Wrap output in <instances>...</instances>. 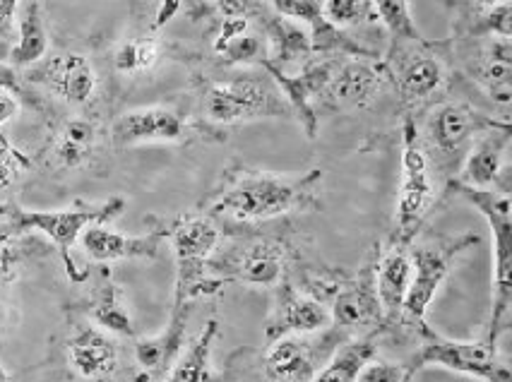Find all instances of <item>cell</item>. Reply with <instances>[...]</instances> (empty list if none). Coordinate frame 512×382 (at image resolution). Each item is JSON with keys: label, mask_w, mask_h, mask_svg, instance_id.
Masks as SVG:
<instances>
[{"label": "cell", "mask_w": 512, "mask_h": 382, "mask_svg": "<svg viewBox=\"0 0 512 382\" xmlns=\"http://www.w3.org/2000/svg\"><path fill=\"white\" fill-rule=\"evenodd\" d=\"M323 185V171L311 169L301 176L231 166L224 173L222 185L212 193L207 210L214 217L234 222H270L291 212H311L320 205L318 190Z\"/></svg>", "instance_id": "cell-1"}, {"label": "cell", "mask_w": 512, "mask_h": 382, "mask_svg": "<svg viewBox=\"0 0 512 382\" xmlns=\"http://www.w3.org/2000/svg\"><path fill=\"white\" fill-rule=\"evenodd\" d=\"M448 190L467 200L481 212L488 222L493 236V303L491 318L486 322L484 339L498 344V339L510 330L512 320V217H510V193L493 188H469L460 181H450Z\"/></svg>", "instance_id": "cell-2"}, {"label": "cell", "mask_w": 512, "mask_h": 382, "mask_svg": "<svg viewBox=\"0 0 512 382\" xmlns=\"http://www.w3.org/2000/svg\"><path fill=\"white\" fill-rule=\"evenodd\" d=\"M503 121H508V118L498 121V118L474 109L467 101L448 99L428 109L424 125L419 128V123H416V130H419V140L428 164L443 176H452V173L460 171L462 161L467 157L469 147L476 142V137L496 128Z\"/></svg>", "instance_id": "cell-3"}, {"label": "cell", "mask_w": 512, "mask_h": 382, "mask_svg": "<svg viewBox=\"0 0 512 382\" xmlns=\"http://www.w3.org/2000/svg\"><path fill=\"white\" fill-rule=\"evenodd\" d=\"M452 41L390 39L388 56L380 61L385 80L395 87L402 104L419 106L436 97L450 77Z\"/></svg>", "instance_id": "cell-4"}, {"label": "cell", "mask_w": 512, "mask_h": 382, "mask_svg": "<svg viewBox=\"0 0 512 382\" xmlns=\"http://www.w3.org/2000/svg\"><path fill=\"white\" fill-rule=\"evenodd\" d=\"M125 210L123 198H111L99 205H75L68 210H22V207H3L0 210V238H17L29 231H39L51 238L58 246V253L65 260L68 274L73 279H82L75 270V262L70 258V248L80 241L82 231L92 224H104L118 217Z\"/></svg>", "instance_id": "cell-5"}, {"label": "cell", "mask_w": 512, "mask_h": 382, "mask_svg": "<svg viewBox=\"0 0 512 382\" xmlns=\"http://www.w3.org/2000/svg\"><path fill=\"white\" fill-rule=\"evenodd\" d=\"M479 243L476 234L460 236H428L409 243V260H412V282H409L407 298H404L400 322L407 330H421L426 325V310L436 298L440 284L448 279L455 267V260L464 250Z\"/></svg>", "instance_id": "cell-6"}, {"label": "cell", "mask_w": 512, "mask_h": 382, "mask_svg": "<svg viewBox=\"0 0 512 382\" xmlns=\"http://www.w3.org/2000/svg\"><path fill=\"white\" fill-rule=\"evenodd\" d=\"M176 253L174 306H190L195 298L217 294L224 282L210 274V258L219 246V229L210 214H188L169 231Z\"/></svg>", "instance_id": "cell-7"}, {"label": "cell", "mask_w": 512, "mask_h": 382, "mask_svg": "<svg viewBox=\"0 0 512 382\" xmlns=\"http://www.w3.org/2000/svg\"><path fill=\"white\" fill-rule=\"evenodd\" d=\"M202 109L210 123L234 125L260 118H291L287 99L272 77H234L224 82H207L202 89Z\"/></svg>", "instance_id": "cell-8"}, {"label": "cell", "mask_w": 512, "mask_h": 382, "mask_svg": "<svg viewBox=\"0 0 512 382\" xmlns=\"http://www.w3.org/2000/svg\"><path fill=\"white\" fill-rule=\"evenodd\" d=\"M419 337V351L409 363H404L409 375L428 366H440L455 370V373L469 375V378L484 382H512L508 358L500 356L498 344L486 342H455V339L440 337L431 327L424 325L414 332Z\"/></svg>", "instance_id": "cell-9"}, {"label": "cell", "mask_w": 512, "mask_h": 382, "mask_svg": "<svg viewBox=\"0 0 512 382\" xmlns=\"http://www.w3.org/2000/svg\"><path fill=\"white\" fill-rule=\"evenodd\" d=\"M436 190L431 181V164H428L424 147H421L419 130L414 116H404L402 121V178L400 198L395 212V234L392 243L409 246L421 234L428 212H431Z\"/></svg>", "instance_id": "cell-10"}, {"label": "cell", "mask_w": 512, "mask_h": 382, "mask_svg": "<svg viewBox=\"0 0 512 382\" xmlns=\"http://www.w3.org/2000/svg\"><path fill=\"white\" fill-rule=\"evenodd\" d=\"M289 265V250L279 241L255 238L226 250H214L210 258V274L224 284L272 286L284 282Z\"/></svg>", "instance_id": "cell-11"}, {"label": "cell", "mask_w": 512, "mask_h": 382, "mask_svg": "<svg viewBox=\"0 0 512 382\" xmlns=\"http://www.w3.org/2000/svg\"><path fill=\"white\" fill-rule=\"evenodd\" d=\"M339 342H347V334L339 332L337 327H332L323 337L284 334L272 339L263 358L265 378L270 382H311L339 349Z\"/></svg>", "instance_id": "cell-12"}, {"label": "cell", "mask_w": 512, "mask_h": 382, "mask_svg": "<svg viewBox=\"0 0 512 382\" xmlns=\"http://www.w3.org/2000/svg\"><path fill=\"white\" fill-rule=\"evenodd\" d=\"M378 250H373L371 258L363 262L359 274L344 279L337 294L332 296L330 325L347 334V337L359 330H380V325L385 322L378 289H375V260H378Z\"/></svg>", "instance_id": "cell-13"}, {"label": "cell", "mask_w": 512, "mask_h": 382, "mask_svg": "<svg viewBox=\"0 0 512 382\" xmlns=\"http://www.w3.org/2000/svg\"><path fill=\"white\" fill-rule=\"evenodd\" d=\"M388 85L378 58L339 56L320 101L332 111H359L371 106Z\"/></svg>", "instance_id": "cell-14"}, {"label": "cell", "mask_w": 512, "mask_h": 382, "mask_svg": "<svg viewBox=\"0 0 512 382\" xmlns=\"http://www.w3.org/2000/svg\"><path fill=\"white\" fill-rule=\"evenodd\" d=\"M339 56H325L318 61H308L301 68V73H287V70H279L275 65L263 63L267 75L275 80V85L282 92V97L287 99L291 113L299 118V123L306 130V135L315 137L318 133V111H315V101L323 97L327 82H330L332 70H335Z\"/></svg>", "instance_id": "cell-15"}, {"label": "cell", "mask_w": 512, "mask_h": 382, "mask_svg": "<svg viewBox=\"0 0 512 382\" xmlns=\"http://www.w3.org/2000/svg\"><path fill=\"white\" fill-rule=\"evenodd\" d=\"M275 291V308L265 322V334L270 342L284 334H315L330 327V308H325V303L315 301L289 282L277 284Z\"/></svg>", "instance_id": "cell-16"}, {"label": "cell", "mask_w": 512, "mask_h": 382, "mask_svg": "<svg viewBox=\"0 0 512 382\" xmlns=\"http://www.w3.org/2000/svg\"><path fill=\"white\" fill-rule=\"evenodd\" d=\"M277 15L289 17L291 22H306L311 27V44L313 53L320 56H359V58H378V53L363 49L356 44L354 37L342 29L327 25L323 17L320 0H265Z\"/></svg>", "instance_id": "cell-17"}, {"label": "cell", "mask_w": 512, "mask_h": 382, "mask_svg": "<svg viewBox=\"0 0 512 382\" xmlns=\"http://www.w3.org/2000/svg\"><path fill=\"white\" fill-rule=\"evenodd\" d=\"M512 142L510 121H503L496 128L486 130L476 137L469 147L467 157L460 166V178L457 181L469 185V188H500L508 190V181H503L505 154H508Z\"/></svg>", "instance_id": "cell-18"}, {"label": "cell", "mask_w": 512, "mask_h": 382, "mask_svg": "<svg viewBox=\"0 0 512 382\" xmlns=\"http://www.w3.org/2000/svg\"><path fill=\"white\" fill-rule=\"evenodd\" d=\"M186 135L188 125L181 113L166 106H145L123 113L111 130L118 147H133L142 142H181L186 140Z\"/></svg>", "instance_id": "cell-19"}, {"label": "cell", "mask_w": 512, "mask_h": 382, "mask_svg": "<svg viewBox=\"0 0 512 382\" xmlns=\"http://www.w3.org/2000/svg\"><path fill=\"white\" fill-rule=\"evenodd\" d=\"M29 80L44 85L49 92L61 97L73 106H85L94 97L97 89V75L92 63L80 53H61L51 56L29 75Z\"/></svg>", "instance_id": "cell-20"}, {"label": "cell", "mask_w": 512, "mask_h": 382, "mask_svg": "<svg viewBox=\"0 0 512 382\" xmlns=\"http://www.w3.org/2000/svg\"><path fill=\"white\" fill-rule=\"evenodd\" d=\"M469 80L476 82L496 104L508 106L512 97V46L510 37L488 39L464 56Z\"/></svg>", "instance_id": "cell-21"}, {"label": "cell", "mask_w": 512, "mask_h": 382, "mask_svg": "<svg viewBox=\"0 0 512 382\" xmlns=\"http://www.w3.org/2000/svg\"><path fill=\"white\" fill-rule=\"evenodd\" d=\"M169 236L166 229H157L147 236H123L106 229L104 224H92L82 231L80 246L94 262L116 260H157L162 241Z\"/></svg>", "instance_id": "cell-22"}, {"label": "cell", "mask_w": 512, "mask_h": 382, "mask_svg": "<svg viewBox=\"0 0 512 382\" xmlns=\"http://www.w3.org/2000/svg\"><path fill=\"white\" fill-rule=\"evenodd\" d=\"M409 282H412V260L409 246L392 243L385 250H378L375 260V289H378L380 306L388 325L400 322L404 298H407Z\"/></svg>", "instance_id": "cell-23"}, {"label": "cell", "mask_w": 512, "mask_h": 382, "mask_svg": "<svg viewBox=\"0 0 512 382\" xmlns=\"http://www.w3.org/2000/svg\"><path fill=\"white\" fill-rule=\"evenodd\" d=\"M68 358L82 378L104 380L118 368V346L92 325H75L68 339Z\"/></svg>", "instance_id": "cell-24"}, {"label": "cell", "mask_w": 512, "mask_h": 382, "mask_svg": "<svg viewBox=\"0 0 512 382\" xmlns=\"http://www.w3.org/2000/svg\"><path fill=\"white\" fill-rule=\"evenodd\" d=\"M255 22L263 29L267 41H270V56L263 63L275 65L279 70H287L289 65H301L303 68V65L311 61V34L303 32L291 20H282V15H277L270 5H265V10L258 15Z\"/></svg>", "instance_id": "cell-25"}, {"label": "cell", "mask_w": 512, "mask_h": 382, "mask_svg": "<svg viewBox=\"0 0 512 382\" xmlns=\"http://www.w3.org/2000/svg\"><path fill=\"white\" fill-rule=\"evenodd\" d=\"M188 318L190 306H174L169 327L162 334L135 342V361L147 375L164 373V370L171 368L174 358L181 354L183 342H186Z\"/></svg>", "instance_id": "cell-26"}, {"label": "cell", "mask_w": 512, "mask_h": 382, "mask_svg": "<svg viewBox=\"0 0 512 382\" xmlns=\"http://www.w3.org/2000/svg\"><path fill=\"white\" fill-rule=\"evenodd\" d=\"M510 22H512L510 0L508 3L493 5V8L460 0V3H455L452 32H455V39H464V41L486 39V37H510Z\"/></svg>", "instance_id": "cell-27"}, {"label": "cell", "mask_w": 512, "mask_h": 382, "mask_svg": "<svg viewBox=\"0 0 512 382\" xmlns=\"http://www.w3.org/2000/svg\"><path fill=\"white\" fill-rule=\"evenodd\" d=\"M17 25H20V39L10 51V61L15 68H29L37 65L49 51V32L44 20V0H22L17 10Z\"/></svg>", "instance_id": "cell-28"}, {"label": "cell", "mask_w": 512, "mask_h": 382, "mask_svg": "<svg viewBox=\"0 0 512 382\" xmlns=\"http://www.w3.org/2000/svg\"><path fill=\"white\" fill-rule=\"evenodd\" d=\"M378 334L380 330L359 334L351 337L330 356V361L315 373L311 382H356V375L368 361H373L375 351H378Z\"/></svg>", "instance_id": "cell-29"}, {"label": "cell", "mask_w": 512, "mask_h": 382, "mask_svg": "<svg viewBox=\"0 0 512 382\" xmlns=\"http://www.w3.org/2000/svg\"><path fill=\"white\" fill-rule=\"evenodd\" d=\"M89 318L104 327L106 332L121 334V337H133V318H130L128 306H125L121 289L113 284L109 274H101L97 291L89 301Z\"/></svg>", "instance_id": "cell-30"}, {"label": "cell", "mask_w": 512, "mask_h": 382, "mask_svg": "<svg viewBox=\"0 0 512 382\" xmlns=\"http://www.w3.org/2000/svg\"><path fill=\"white\" fill-rule=\"evenodd\" d=\"M214 51L226 58V63H263L267 61L265 44L260 34L250 29L248 20H224Z\"/></svg>", "instance_id": "cell-31"}, {"label": "cell", "mask_w": 512, "mask_h": 382, "mask_svg": "<svg viewBox=\"0 0 512 382\" xmlns=\"http://www.w3.org/2000/svg\"><path fill=\"white\" fill-rule=\"evenodd\" d=\"M217 334L219 322L210 320L205 325V330L200 332V337L188 346L186 354L169 368V375L162 382H210V358Z\"/></svg>", "instance_id": "cell-32"}, {"label": "cell", "mask_w": 512, "mask_h": 382, "mask_svg": "<svg viewBox=\"0 0 512 382\" xmlns=\"http://www.w3.org/2000/svg\"><path fill=\"white\" fill-rule=\"evenodd\" d=\"M94 145H97L94 123L77 118V121L65 123L61 128L56 142H53V157L63 169H80L82 164L92 159Z\"/></svg>", "instance_id": "cell-33"}, {"label": "cell", "mask_w": 512, "mask_h": 382, "mask_svg": "<svg viewBox=\"0 0 512 382\" xmlns=\"http://www.w3.org/2000/svg\"><path fill=\"white\" fill-rule=\"evenodd\" d=\"M320 8H323L327 25L342 29V32H347L349 27L380 22L371 0H320Z\"/></svg>", "instance_id": "cell-34"}, {"label": "cell", "mask_w": 512, "mask_h": 382, "mask_svg": "<svg viewBox=\"0 0 512 382\" xmlns=\"http://www.w3.org/2000/svg\"><path fill=\"white\" fill-rule=\"evenodd\" d=\"M378 20L390 32V39H421V32L414 25L409 0H371Z\"/></svg>", "instance_id": "cell-35"}, {"label": "cell", "mask_w": 512, "mask_h": 382, "mask_svg": "<svg viewBox=\"0 0 512 382\" xmlns=\"http://www.w3.org/2000/svg\"><path fill=\"white\" fill-rule=\"evenodd\" d=\"M159 61V46L157 41L142 39V41H125L118 46L116 56H113V65H116L118 73L123 75H135L145 73L157 65Z\"/></svg>", "instance_id": "cell-36"}, {"label": "cell", "mask_w": 512, "mask_h": 382, "mask_svg": "<svg viewBox=\"0 0 512 382\" xmlns=\"http://www.w3.org/2000/svg\"><path fill=\"white\" fill-rule=\"evenodd\" d=\"M27 166V159L10 145L8 137H0V195L10 190L20 176V171Z\"/></svg>", "instance_id": "cell-37"}, {"label": "cell", "mask_w": 512, "mask_h": 382, "mask_svg": "<svg viewBox=\"0 0 512 382\" xmlns=\"http://www.w3.org/2000/svg\"><path fill=\"white\" fill-rule=\"evenodd\" d=\"M412 375L404 363L390 361H368L356 375V382H409Z\"/></svg>", "instance_id": "cell-38"}, {"label": "cell", "mask_w": 512, "mask_h": 382, "mask_svg": "<svg viewBox=\"0 0 512 382\" xmlns=\"http://www.w3.org/2000/svg\"><path fill=\"white\" fill-rule=\"evenodd\" d=\"M214 10L224 20H258V15L265 10V0H212Z\"/></svg>", "instance_id": "cell-39"}, {"label": "cell", "mask_w": 512, "mask_h": 382, "mask_svg": "<svg viewBox=\"0 0 512 382\" xmlns=\"http://www.w3.org/2000/svg\"><path fill=\"white\" fill-rule=\"evenodd\" d=\"M27 246L15 243V238H0V284L13 282L17 277V267L25 260Z\"/></svg>", "instance_id": "cell-40"}, {"label": "cell", "mask_w": 512, "mask_h": 382, "mask_svg": "<svg viewBox=\"0 0 512 382\" xmlns=\"http://www.w3.org/2000/svg\"><path fill=\"white\" fill-rule=\"evenodd\" d=\"M0 89L3 92H10L13 97H25V85H22L20 75H17L15 65L0 61Z\"/></svg>", "instance_id": "cell-41"}, {"label": "cell", "mask_w": 512, "mask_h": 382, "mask_svg": "<svg viewBox=\"0 0 512 382\" xmlns=\"http://www.w3.org/2000/svg\"><path fill=\"white\" fill-rule=\"evenodd\" d=\"M22 0H0V41L10 37Z\"/></svg>", "instance_id": "cell-42"}, {"label": "cell", "mask_w": 512, "mask_h": 382, "mask_svg": "<svg viewBox=\"0 0 512 382\" xmlns=\"http://www.w3.org/2000/svg\"><path fill=\"white\" fill-rule=\"evenodd\" d=\"M20 111V101H17L10 92L0 89V137H5V125H8Z\"/></svg>", "instance_id": "cell-43"}, {"label": "cell", "mask_w": 512, "mask_h": 382, "mask_svg": "<svg viewBox=\"0 0 512 382\" xmlns=\"http://www.w3.org/2000/svg\"><path fill=\"white\" fill-rule=\"evenodd\" d=\"M176 5H178V0H162V10H159V25H162V22H166L171 15H174Z\"/></svg>", "instance_id": "cell-44"}, {"label": "cell", "mask_w": 512, "mask_h": 382, "mask_svg": "<svg viewBox=\"0 0 512 382\" xmlns=\"http://www.w3.org/2000/svg\"><path fill=\"white\" fill-rule=\"evenodd\" d=\"M479 5H486V8H493V5H500V3H508V0H476Z\"/></svg>", "instance_id": "cell-45"}, {"label": "cell", "mask_w": 512, "mask_h": 382, "mask_svg": "<svg viewBox=\"0 0 512 382\" xmlns=\"http://www.w3.org/2000/svg\"><path fill=\"white\" fill-rule=\"evenodd\" d=\"M0 382H10V375L5 373V368H3V366H0Z\"/></svg>", "instance_id": "cell-46"}]
</instances>
